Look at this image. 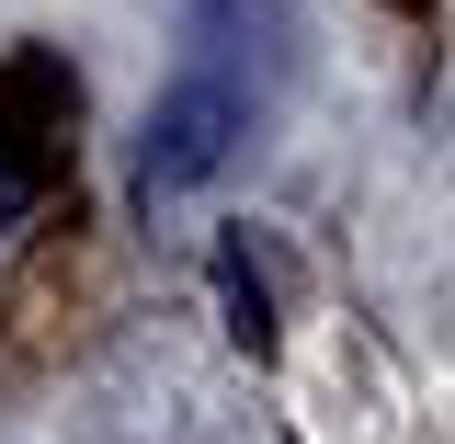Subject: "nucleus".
Segmentation results:
<instances>
[{
	"mask_svg": "<svg viewBox=\"0 0 455 444\" xmlns=\"http://www.w3.org/2000/svg\"><path fill=\"white\" fill-rule=\"evenodd\" d=\"M251 137V92L228 69H182L148 103V149H137V194H194L205 171H228V149Z\"/></svg>",
	"mask_w": 455,
	"mask_h": 444,
	"instance_id": "f257e3e1",
	"label": "nucleus"
},
{
	"mask_svg": "<svg viewBox=\"0 0 455 444\" xmlns=\"http://www.w3.org/2000/svg\"><path fill=\"white\" fill-rule=\"evenodd\" d=\"M217 296H228V331L262 353V342H274V319H262V285H251V262H239V239H217Z\"/></svg>",
	"mask_w": 455,
	"mask_h": 444,
	"instance_id": "f03ea898",
	"label": "nucleus"
},
{
	"mask_svg": "<svg viewBox=\"0 0 455 444\" xmlns=\"http://www.w3.org/2000/svg\"><path fill=\"white\" fill-rule=\"evenodd\" d=\"M23 206H35V171H23V160H0V228L23 217Z\"/></svg>",
	"mask_w": 455,
	"mask_h": 444,
	"instance_id": "7ed1b4c3",
	"label": "nucleus"
}]
</instances>
